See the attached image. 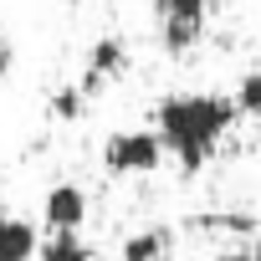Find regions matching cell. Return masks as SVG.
<instances>
[{
  "mask_svg": "<svg viewBox=\"0 0 261 261\" xmlns=\"http://www.w3.org/2000/svg\"><path fill=\"white\" fill-rule=\"evenodd\" d=\"M220 0H154L159 11V46L169 57H185L205 41V21Z\"/></svg>",
  "mask_w": 261,
  "mask_h": 261,
  "instance_id": "cell-3",
  "label": "cell"
},
{
  "mask_svg": "<svg viewBox=\"0 0 261 261\" xmlns=\"http://www.w3.org/2000/svg\"><path fill=\"white\" fill-rule=\"evenodd\" d=\"M236 108H241V118H261V67H251L236 82Z\"/></svg>",
  "mask_w": 261,
  "mask_h": 261,
  "instance_id": "cell-10",
  "label": "cell"
},
{
  "mask_svg": "<svg viewBox=\"0 0 261 261\" xmlns=\"http://www.w3.org/2000/svg\"><path fill=\"white\" fill-rule=\"evenodd\" d=\"M236 97H215V92H174L154 108V123H159V139L164 149L195 174L210 164V154L220 149V139L236 128Z\"/></svg>",
  "mask_w": 261,
  "mask_h": 261,
  "instance_id": "cell-1",
  "label": "cell"
},
{
  "mask_svg": "<svg viewBox=\"0 0 261 261\" xmlns=\"http://www.w3.org/2000/svg\"><path fill=\"white\" fill-rule=\"evenodd\" d=\"M11 67H16V51H11V36L0 31V82L11 77Z\"/></svg>",
  "mask_w": 261,
  "mask_h": 261,
  "instance_id": "cell-11",
  "label": "cell"
},
{
  "mask_svg": "<svg viewBox=\"0 0 261 261\" xmlns=\"http://www.w3.org/2000/svg\"><path fill=\"white\" fill-rule=\"evenodd\" d=\"M87 113V87L82 82H62L57 92H51V118L57 123H77Z\"/></svg>",
  "mask_w": 261,
  "mask_h": 261,
  "instance_id": "cell-9",
  "label": "cell"
},
{
  "mask_svg": "<svg viewBox=\"0 0 261 261\" xmlns=\"http://www.w3.org/2000/svg\"><path fill=\"white\" fill-rule=\"evenodd\" d=\"M123 72H128V46H123V36H97V41L87 46V72H82L87 97L102 92L108 82H118Z\"/></svg>",
  "mask_w": 261,
  "mask_h": 261,
  "instance_id": "cell-4",
  "label": "cell"
},
{
  "mask_svg": "<svg viewBox=\"0 0 261 261\" xmlns=\"http://www.w3.org/2000/svg\"><path fill=\"white\" fill-rule=\"evenodd\" d=\"M41 215L51 230H82L87 220V190L82 185H51L46 200H41Z\"/></svg>",
  "mask_w": 261,
  "mask_h": 261,
  "instance_id": "cell-5",
  "label": "cell"
},
{
  "mask_svg": "<svg viewBox=\"0 0 261 261\" xmlns=\"http://www.w3.org/2000/svg\"><path fill=\"white\" fill-rule=\"evenodd\" d=\"M36 261H92V251H87V241L77 230H57L51 241H41V256Z\"/></svg>",
  "mask_w": 261,
  "mask_h": 261,
  "instance_id": "cell-8",
  "label": "cell"
},
{
  "mask_svg": "<svg viewBox=\"0 0 261 261\" xmlns=\"http://www.w3.org/2000/svg\"><path fill=\"white\" fill-rule=\"evenodd\" d=\"M215 261H251V246H246V251H236V246H230V251H220Z\"/></svg>",
  "mask_w": 261,
  "mask_h": 261,
  "instance_id": "cell-12",
  "label": "cell"
},
{
  "mask_svg": "<svg viewBox=\"0 0 261 261\" xmlns=\"http://www.w3.org/2000/svg\"><path fill=\"white\" fill-rule=\"evenodd\" d=\"M57 6H77V0H57Z\"/></svg>",
  "mask_w": 261,
  "mask_h": 261,
  "instance_id": "cell-14",
  "label": "cell"
},
{
  "mask_svg": "<svg viewBox=\"0 0 261 261\" xmlns=\"http://www.w3.org/2000/svg\"><path fill=\"white\" fill-rule=\"evenodd\" d=\"M251 261H261V230L251 236Z\"/></svg>",
  "mask_w": 261,
  "mask_h": 261,
  "instance_id": "cell-13",
  "label": "cell"
},
{
  "mask_svg": "<svg viewBox=\"0 0 261 261\" xmlns=\"http://www.w3.org/2000/svg\"><path fill=\"white\" fill-rule=\"evenodd\" d=\"M164 139L159 128H123V134H113L102 144V169L113 179H134V174H154L164 164Z\"/></svg>",
  "mask_w": 261,
  "mask_h": 261,
  "instance_id": "cell-2",
  "label": "cell"
},
{
  "mask_svg": "<svg viewBox=\"0 0 261 261\" xmlns=\"http://www.w3.org/2000/svg\"><path fill=\"white\" fill-rule=\"evenodd\" d=\"M169 246H174V230L169 225H144V230H134L123 241V261H164L169 256Z\"/></svg>",
  "mask_w": 261,
  "mask_h": 261,
  "instance_id": "cell-7",
  "label": "cell"
},
{
  "mask_svg": "<svg viewBox=\"0 0 261 261\" xmlns=\"http://www.w3.org/2000/svg\"><path fill=\"white\" fill-rule=\"evenodd\" d=\"M41 256V236L21 215H0V261H31Z\"/></svg>",
  "mask_w": 261,
  "mask_h": 261,
  "instance_id": "cell-6",
  "label": "cell"
}]
</instances>
